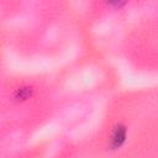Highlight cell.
I'll use <instances>...</instances> for the list:
<instances>
[{"label":"cell","mask_w":158,"mask_h":158,"mask_svg":"<svg viewBox=\"0 0 158 158\" xmlns=\"http://www.w3.org/2000/svg\"><path fill=\"white\" fill-rule=\"evenodd\" d=\"M127 136H128V128L123 122H117L112 126L109 136H107V141H106V148L110 152H115L118 151L120 148L123 147V144L127 141Z\"/></svg>","instance_id":"cell-1"},{"label":"cell","mask_w":158,"mask_h":158,"mask_svg":"<svg viewBox=\"0 0 158 158\" xmlns=\"http://www.w3.org/2000/svg\"><path fill=\"white\" fill-rule=\"evenodd\" d=\"M35 94V89L31 85H22L19 86L17 89H15V91L12 93V99L16 102H25L27 100H30Z\"/></svg>","instance_id":"cell-2"},{"label":"cell","mask_w":158,"mask_h":158,"mask_svg":"<svg viewBox=\"0 0 158 158\" xmlns=\"http://www.w3.org/2000/svg\"><path fill=\"white\" fill-rule=\"evenodd\" d=\"M106 5L107 6H111V7H118V9H121L125 5H127V2L126 1H112V2H106Z\"/></svg>","instance_id":"cell-3"}]
</instances>
